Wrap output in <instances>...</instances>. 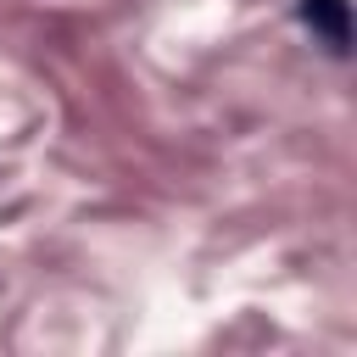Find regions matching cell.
I'll return each instance as SVG.
<instances>
[{
	"label": "cell",
	"instance_id": "6da1fadb",
	"mask_svg": "<svg viewBox=\"0 0 357 357\" xmlns=\"http://www.w3.org/2000/svg\"><path fill=\"white\" fill-rule=\"evenodd\" d=\"M296 11L335 56L351 50V0H296Z\"/></svg>",
	"mask_w": 357,
	"mask_h": 357
}]
</instances>
